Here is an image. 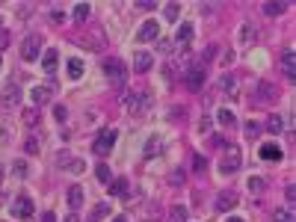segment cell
Masks as SVG:
<instances>
[{
  "instance_id": "cell-47",
  "label": "cell",
  "mask_w": 296,
  "mask_h": 222,
  "mask_svg": "<svg viewBox=\"0 0 296 222\" xmlns=\"http://www.w3.org/2000/svg\"><path fill=\"white\" fill-rule=\"evenodd\" d=\"M225 222H243V219H240V216H231V219H225Z\"/></svg>"
},
{
  "instance_id": "cell-43",
  "label": "cell",
  "mask_w": 296,
  "mask_h": 222,
  "mask_svg": "<svg viewBox=\"0 0 296 222\" xmlns=\"http://www.w3.org/2000/svg\"><path fill=\"white\" fill-rule=\"evenodd\" d=\"M6 45H9V33L0 30V51H6Z\"/></svg>"
},
{
  "instance_id": "cell-32",
  "label": "cell",
  "mask_w": 296,
  "mask_h": 222,
  "mask_svg": "<svg viewBox=\"0 0 296 222\" xmlns=\"http://www.w3.org/2000/svg\"><path fill=\"white\" fill-rule=\"evenodd\" d=\"M24 151H27V154H39V139L30 136V139L24 142Z\"/></svg>"
},
{
  "instance_id": "cell-45",
  "label": "cell",
  "mask_w": 296,
  "mask_h": 222,
  "mask_svg": "<svg viewBox=\"0 0 296 222\" xmlns=\"http://www.w3.org/2000/svg\"><path fill=\"white\" fill-rule=\"evenodd\" d=\"M42 222H56V213H45V216H42Z\"/></svg>"
},
{
  "instance_id": "cell-11",
  "label": "cell",
  "mask_w": 296,
  "mask_h": 222,
  "mask_svg": "<svg viewBox=\"0 0 296 222\" xmlns=\"http://www.w3.org/2000/svg\"><path fill=\"white\" fill-rule=\"evenodd\" d=\"M154 65V59H151V54H145V51H136V56H133V68H136V74H145L148 68Z\"/></svg>"
},
{
  "instance_id": "cell-3",
  "label": "cell",
  "mask_w": 296,
  "mask_h": 222,
  "mask_svg": "<svg viewBox=\"0 0 296 222\" xmlns=\"http://www.w3.org/2000/svg\"><path fill=\"white\" fill-rule=\"evenodd\" d=\"M39 54H42V36L33 33V36H27V39L21 42V56H24L27 62H33Z\"/></svg>"
},
{
  "instance_id": "cell-33",
  "label": "cell",
  "mask_w": 296,
  "mask_h": 222,
  "mask_svg": "<svg viewBox=\"0 0 296 222\" xmlns=\"http://www.w3.org/2000/svg\"><path fill=\"white\" fill-rule=\"evenodd\" d=\"M178 12H181V6H178V3H169L163 15H166V21H178Z\"/></svg>"
},
{
  "instance_id": "cell-29",
  "label": "cell",
  "mask_w": 296,
  "mask_h": 222,
  "mask_svg": "<svg viewBox=\"0 0 296 222\" xmlns=\"http://www.w3.org/2000/svg\"><path fill=\"white\" fill-rule=\"evenodd\" d=\"M281 128H284V122H281L278 116H270V119H267V130H270V133H281Z\"/></svg>"
},
{
  "instance_id": "cell-46",
  "label": "cell",
  "mask_w": 296,
  "mask_h": 222,
  "mask_svg": "<svg viewBox=\"0 0 296 222\" xmlns=\"http://www.w3.org/2000/svg\"><path fill=\"white\" fill-rule=\"evenodd\" d=\"M65 222H77V216H74V213H71V216H65Z\"/></svg>"
},
{
  "instance_id": "cell-17",
  "label": "cell",
  "mask_w": 296,
  "mask_h": 222,
  "mask_svg": "<svg viewBox=\"0 0 296 222\" xmlns=\"http://www.w3.org/2000/svg\"><path fill=\"white\" fill-rule=\"evenodd\" d=\"M110 190H113V196L125 199V196H128V178H116V181H110Z\"/></svg>"
},
{
  "instance_id": "cell-2",
  "label": "cell",
  "mask_w": 296,
  "mask_h": 222,
  "mask_svg": "<svg viewBox=\"0 0 296 222\" xmlns=\"http://www.w3.org/2000/svg\"><path fill=\"white\" fill-rule=\"evenodd\" d=\"M113 145H116V130H113V128H104V130L98 133V139H95V154L107 157L110 151H113Z\"/></svg>"
},
{
  "instance_id": "cell-19",
  "label": "cell",
  "mask_w": 296,
  "mask_h": 222,
  "mask_svg": "<svg viewBox=\"0 0 296 222\" xmlns=\"http://www.w3.org/2000/svg\"><path fill=\"white\" fill-rule=\"evenodd\" d=\"M128 110L130 113H142L145 110V95H128Z\"/></svg>"
},
{
  "instance_id": "cell-34",
  "label": "cell",
  "mask_w": 296,
  "mask_h": 222,
  "mask_svg": "<svg viewBox=\"0 0 296 222\" xmlns=\"http://www.w3.org/2000/svg\"><path fill=\"white\" fill-rule=\"evenodd\" d=\"M12 172H15L18 178H27V172H30V169H27V163H24V160H15V166H12Z\"/></svg>"
},
{
  "instance_id": "cell-30",
  "label": "cell",
  "mask_w": 296,
  "mask_h": 222,
  "mask_svg": "<svg viewBox=\"0 0 296 222\" xmlns=\"http://www.w3.org/2000/svg\"><path fill=\"white\" fill-rule=\"evenodd\" d=\"M107 213H110V204H98V207L92 210V216H89V222H101V219H104Z\"/></svg>"
},
{
  "instance_id": "cell-50",
  "label": "cell",
  "mask_w": 296,
  "mask_h": 222,
  "mask_svg": "<svg viewBox=\"0 0 296 222\" xmlns=\"http://www.w3.org/2000/svg\"><path fill=\"white\" fill-rule=\"evenodd\" d=\"M0 65H3V59H0Z\"/></svg>"
},
{
  "instance_id": "cell-51",
  "label": "cell",
  "mask_w": 296,
  "mask_h": 222,
  "mask_svg": "<svg viewBox=\"0 0 296 222\" xmlns=\"http://www.w3.org/2000/svg\"><path fill=\"white\" fill-rule=\"evenodd\" d=\"M0 24H3V21H0ZM0 30H3V27H0Z\"/></svg>"
},
{
  "instance_id": "cell-28",
  "label": "cell",
  "mask_w": 296,
  "mask_h": 222,
  "mask_svg": "<svg viewBox=\"0 0 296 222\" xmlns=\"http://www.w3.org/2000/svg\"><path fill=\"white\" fill-rule=\"evenodd\" d=\"M89 18V3H77V6H74V21H86Z\"/></svg>"
},
{
  "instance_id": "cell-12",
  "label": "cell",
  "mask_w": 296,
  "mask_h": 222,
  "mask_svg": "<svg viewBox=\"0 0 296 222\" xmlns=\"http://www.w3.org/2000/svg\"><path fill=\"white\" fill-rule=\"evenodd\" d=\"M175 42L178 45H190L193 42V24H181L178 33H175Z\"/></svg>"
},
{
  "instance_id": "cell-44",
  "label": "cell",
  "mask_w": 296,
  "mask_h": 222,
  "mask_svg": "<svg viewBox=\"0 0 296 222\" xmlns=\"http://www.w3.org/2000/svg\"><path fill=\"white\" fill-rule=\"evenodd\" d=\"M210 142H213V148H222V145H225V139H222V136H210Z\"/></svg>"
},
{
  "instance_id": "cell-31",
  "label": "cell",
  "mask_w": 296,
  "mask_h": 222,
  "mask_svg": "<svg viewBox=\"0 0 296 222\" xmlns=\"http://www.w3.org/2000/svg\"><path fill=\"white\" fill-rule=\"evenodd\" d=\"M24 122L30 128H36V125H39V110H24Z\"/></svg>"
},
{
  "instance_id": "cell-38",
  "label": "cell",
  "mask_w": 296,
  "mask_h": 222,
  "mask_svg": "<svg viewBox=\"0 0 296 222\" xmlns=\"http://www.w3.org/2000/svg\"><path fill=\"white\" fill-rule=\"evenodd\" d=\"M276 222H293V213L290 210H278L276 213Z\"/></svg>"
},
{
  "instance_id": "cell-41",
  "label": "cell",
  "mask_w": 296,
  "mask_h": 222,
  "mask_svg": "<svg viewBox=\"0 0 296 222\" xmlns=\"http://www.w3.org/2000/svg\"><path fill=\"white\" fill-rule=\"evenodd\" d=\"M54 116H56L59 122H65V116H68V113H65V107H62V104H56V107H54Z\"/></svg>"
},
{
  "instance_id": "cell-14",
  "label": "cell",
  "mask_w": 296,
  "mask_h": 222,
  "mask_svg": "<svg viewBox=\"0 0 296 222\" xmlns=\"http://www.w3.org/2000/svg\"><path fill=\"white\" fill-rule=\"evenodd\" d=\"M56 62H59V54H56V51H45V56H42L45 74H54V71H56Z\"/></svg>"
},
{
  "instance_id": "cell-26",
  "label": "cell",
  "mask_w": 296,
  "mask_h": 222,
  "mask_svg": "<svg viewBox=\"0 0 296 222\" xmlns=\"http://www.w3.org/2000/svg\"><path fill=\"white\" fill-rule=\"evenodd\" d=\"M287 6L284 3H264V15H270V18H276V15H281Z\"/></svg>"
},
{
  "instance_id": "cell-24",
  "label": "cell",
  "mask_w": 296,
  "mask_h": 222,
  "mask_svg": "<svg viewBox=\"0 0 296 222\" xmlns=\"http://www.w3.org/2000/svg\"><path fill=\"white\" fill-rule=\"evenodd\" d=\"M219 89L222 92H234L237 89V80L231 77V74H222V77H219Z\"/></svg>"
},
{
  "instance_id": "cell-16",
  "label": "cell",
  "mask_w": 296,
  "mask_h": 222,
  "mask_svg": "<svg viewBox=\"0 0 296 222\" xmlns=\"http://www.w3.org/2000/svg\"><path fill=\"white\" fill-rule=\"evenodd\" d=\"M68 204H71L74 210H77V207L83 204V190L77 187V184H74V187H68Z\"/></svg>"
},
{
  "instance_id": "cell-7",
  "label": "cell",
  "mask_w": 296,
  "mask_h": 222,
  "mask_svg": "<svg viewBox=\"0 0 296 222\" xmlns=\"http://www.w3.org/2000/svg\"><path fill=\"white\" fill-rule=\"evenodd\" d=\"M157 36H160V24L157 21H145L139 27V33H136V42H151V39H157Z\"/></svg>"
},
{
  "instance_id": "cell-18",
  "label": "cell",
  "mask_w": 296,
  "mask_h": 222,
  "mask_svg": "<svg viewBox=\"0 0 296 222\" xmlns=\"http://www.w3.org/2000/svg\"><path fill=\"white\" fill-rule=\"evenodd\" d=\"M216 119H219L222 125H225V128H234V125H237V116L231 113V110H228V107H222V110H219V113H216Z\"/></svg>"
},
{
  "instance_id": "cell-48",
  "label": "cell",
  "mask_w": 296,
  "mask_h": 222,
  "mask_svg": "<svg viewBox=\"0 0 296 222\" xmlns=\"http://www.w3.org/2000/svg\"><path fill=\"white\" fill-rule=\"evenodd\" d=\"M113 222H128V219H125V216H116V219H113Z\"/></svg>"
},
{
  "instance_id": "cell-23",
  "label": "cell",
  "mask_w": 296,
  "mask_h": 222,
  "mask_svg": "<svg viewBox=\"0 0 296 222\" xmlns=\"http://www.w3.org/2000/svg\"><path fill=\"white\" fill-rule=\"evenodd\" d=\"M184 219H187V207H184V204H175V207L169 210V222H184Z\"/></svg>"
},
{
  "instance_id": "cell-8",
  "label": "cell",
  "mask_w": 296,
  "mask_h": 222,
  "mask_svg": "<svg viewBox=\"0 0 296 222\" xmlns=\"http://www.w3.org/2000/svg\"><path fill=\"white\" fill-rule=\"evenodd\" d=\"M281 74L287 80L296 77V54L293 51H281Z\"/></svg>"
},
{
  "instance_id": "cell-5",
  "label": "cell",
  "mask_w": 296,
  "mask_h": 222,
  "mask_svg": "<svg viewBox=\"0 0 296 222\" xmlns=\"http://www.w3.org/2000/svg\"><path fill=\"white\" fill-rule=\"evenodd\" d=\"M278 98V86L270 80H258V101L261 104H273Z\"/></svg>"
},
{
  "instance_id": "cell-25",
  "label": "cell",
  "mask_w": 296,
  "mask_h": 222,
  "mask_svg": "<svg viewBox=\"0 0 296 222\" xmlns=\"http://www.w3.org/2000/svg\"><path fill=\"white\" fill-rule=\"evenodd\" d=\"M95 175H98V181H104V184L113 181V175H110V166H107V163H98V166H95Z\"/></svg>"
},
{
  "instance_id": "cell-49",
  "label": "cell",
  "mask_w": 296,
  "mask_h": 222,
  "mask_svg": "<svg viewBox=\"0 0 296 222\" xmlns=\"http://www.w3.org/2000/svg\"><path fill=\"white\" fill-rule=\"evenodd\" d=\"M0 181H3V166H0Z\"/></svg>"
},
{
  "instance_id": "cell-10",
  "label": "cell",
  "mask_w": 296,
  "mask_h": 222,
  "mask_svg": "<svg viewBox=\"0 0 296 222\" xmlns=\"http://www.w3.org/2000/svg\"><path fill=\"white\" fill-rule=\"evenodd\" d=\"M12 210H15V216H33V199L18 196V199L12 202Z\"/></svg>"
},
{
  "instance_id": "cell-42",
  "label": "cell",
  "mask_w": 296,
  "mask_h": 222,
  "mask_svg": "<svg viewBox=\"0 0 296 222\" xmlns=\"http://www.w3.org/2000/svg\"><path fill=\"white\" fill-rule=\"evenodd\" d=\"M261 130H264V128H261V125H255V122H252V125H246V133H249V136H258Z\"/></svg>"
},
{
  "instance_id": "cell-20",
  "label": "cell",
  "mask_w": 296,
  "mask_h": 222,
  "mask_svg": "<svg viewBox=\"0 0 296 222\" xmlns=\"http://www.w3.org/2000/svg\"><path fill=\"white\" fill-rule=\"evenodd\" d=\"M261 157L264 160H281V148L278 145H261Z\"/></svg>"
},
{
  "instance_id": "cell-21",
  "label": "cell",
  "mask_w": 296,
  "mask_h": 222,
  "mask_svg": "<svg viewBox=\"0 0 296 222\" xmlns=\"http://www.w3.org/2000/svg\"><path fill=\"white\" fill-rule=\"evenodd\" d=\"M33 101L39 104V107L48 104V101H51V89H48V86H36V89H33Z\"/></svg>"
},
{
  "instance_id": "cell-15",
  "label": "cell",
  "mask_w": 296,
  "mask_h": 222,
  "mask_svg": "<svg viewBox=\"0 0 296 222\" xmlns=\"http://www.w3.org/2000/svg\"><path fill=\"white\" fill-rule=\"evenodd\" d=\"M18 98H21L18 83H9V86L3 89V104H6V107H15V104H18Z\"/></svg>"
},
{
  "instance_id": "cell-4",
  "label": "cell",
  "mask_w": 296,
  "mask_h": 222,
  "mask_svg": "<svg viewBox=\"0 0 296 222\" xmlns=\"http://www.w3.org/2000/svg\"><path fill=\"white\" fill-rule=\"evenodd\" d=\"M225 175H231V172H237L240 169V148L237 145H231L228 151H225V157H222V166H219Z\"/></svg>"
},
{
  "instance_id": "cell-6",
  "label": "cell",
  "mask_w": 296,
  "mask_h": 222,
  "mask_svg": "<svg viewBox=\"0 0 296 222\" xmlns=\"http://www.w3.org/2000/svg\"><path fill=\"white\" fill-rule=\"evenodd\" d=\"M184 83H187L193 92H196V89H202V83H204V68H202V65H193L187 74H184Z\"/></svg>"
},
{
  "instance_id": "cell-9",
  "label": "cell",
  "mask_w": 296,
  "mask_h": 222,
  "mask_svg": "<svg viewBox=\"0 0 296 222\" xmlns=\"http://www.w3.org/2000/svg\"><path fill=\"white\" fill-rule=\"evenodd\" d=\"M231 207H237V196H234L231 190H225V193L216 196V210H219V213H228Z\"/></svg>"
},
{
  "instance_id": "cell-22",
  "label": "cell",
  "mask_w": 296,
  "mask_h": 222,
  "mask_svg": "<svg viewBox=\"0 0 296 222\" xmlns=\"http://www.w3.org/2000/svg\"><path fill=\"white\" fill-rule=\"evenodd\" d=\"M80 74H83V62H80L77 56H74V59H68V77H71V80H77Z\"/></svg>"
},
{
  "instance_id": "cell-36",
  "label": "cell",
  "mask_w": 296,
  "mask_h": 222,
  "mask_svg": "<svg viewBox=\"0 0 296 222\" xmlns=\"http://www.w3.org/2000/svg\"><path fill=\"white\" fill-rule=\"evenodd\" d=\"M68 166H71L68 172H74V175H77V172H83V169H86V163H83V160H68Z\"/></svg>"
},
{
  "instance_id": "cell-1",
  "label": "cell",
  "mask_w": 296,
  "mask_h": 222,
  "mask_svg": "<svg viewBox=\"0 0 296 222\" xmlns=\"http://www.w3.org/2000/svg\"><path fill=\"white\" fill-rule=\"evenodd\" d=\"M104 74H107V80L113 86H122L128 80V68H125V62L119 56H107L104 59Z\"/></svg>"
},
{
  "instance_id": "cell-13",
  "label": "cell",
  "mask_w": 296,
  "mask_h": 222,
  "mask_svg": "<svg viewBox=\"0 0 296 222\" xmlns=\"http://www.w3.org/2000/svg\"><path fill=\"white\" fill-rule=\"evenodd\" d=\"M255 39H258V30H255V24L246 21V24L240 27V45H252Z\"/></svg>"
},
{
  "instance_id": "cell-40",
  "label": "cell",
  "mask_w": 296,
  "mask_h": 222,
  "mask_svg": "<svg viewBox=\"0 0 296 222\" xmlns=\"http://www.w3.org/2000/svg\"><path fill=\"white\" fill-rule=\"evenodd\" d=\"M136 6H139V9H154L157 0H136Z\"/></svg>"
},
{
  "instance_id": "cell-39",
  "label": "cell",
  "mask_w": 296,
  "mask_h": 222,
  "mask_svg": "<svg viewBox=\"0 0 296 222\" xmlns=\"http://www.w3.org/2000/svg\"><path fill=\"white\" fill-rule=\"evenodd\" d=\"M213 56H216V45H210V48H207V51L202 54V62H210Z\"/></svg>"
},
{
  "instance_id": "cell-37",
  "label": "cell",
  "mask_w": 296,
  "mask_h": 222,
  "mask_svg": "<svg viewBox=\"0 0 296 222\" xmlns=\"http://www.w3.org/2000/svg\"><path fill=\"white\" fill-rule=\"evenodd\" d=\"M169 181L175 184V187H178V184H184V172H181V169H175V172H169Z\"/></svg>"
},
{
  "instance_id": "cell-35",
  "label": "cell",
  "mask_w": 296,
  "mask_h": 222,
  "mask_svg": "<svg viewBox=\"0 0 296 222\" xmlns=\"http://www.w3.org/2000/svg\"><path fill=\"white\" fill-rule=\"evenodd\" d=\"M193 166H196V172H207V160H204L202 154H196V157H193Z\"/></svg>"
},
{
  "instance_id": "cell-27",
  "label": "cell",
  "mask_w": 296,
  "mask_h": 222,
  "mask_svg": "<svg viewBox=\"0 0 296 222\" xmlns=\"http://www.w3.org/2000/svg\"><path fill=\"white\" fill-rule=\"evenodd\" d=\"M249 190H252V193H264V190H267V181L252 175V178H249Z\"/></svg>"
}]
</instances>
